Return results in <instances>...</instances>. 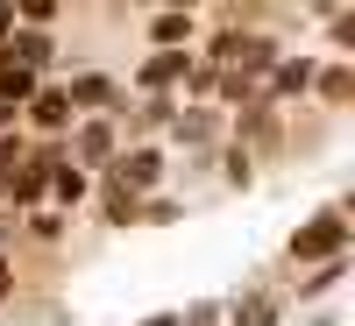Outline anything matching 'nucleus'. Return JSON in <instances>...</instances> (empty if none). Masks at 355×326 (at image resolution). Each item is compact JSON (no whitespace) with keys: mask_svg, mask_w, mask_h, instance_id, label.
I'll use <instances>...</instances> for the list:
<instances>
[{"mask_svg":"<svg viewBox=\"0 0 355 326\" xmlns=\"http://www.w3.org/2000/svg\"><path fill=\"white\" fill-rule=\"evenodd\" d=\"M341 242H348L341 213H320L306 234H291V262H313V255H341Z\"/></svg>","mask_w":355,"mask_h":326,"instance_id":"obj_1","label":"nucleus"},{"mask_svg":"<svg viewBox=\"0 0 355 326\" xmlns=\"http://www.w3.org/2000/svg\"><path fill=\"white\" fill-rule=\"evenodd\" d=\"M36 121H43V128H64V121H71V93H43V100H36Z\"/></svg>","mask_w":355,"mask_h":326,"instance_id":"obj_2","label":"nucleus"},{"mask_svg":"<svg viewBox=\"0 0 355 326\" xmlns=\"http://www.w3.org/2000/svg\"><path fill=\"white\" fill-rule=\"evenodd\" d=\"M28 85H36V71H21V64H0V93H8V100H21Z\"/></svg>","mask_w":355,"mask_h":326,"instance_id":"obj_3","label":"nucleus"},{"mask_svg":"<svg viewBox=\"0 0 355 326\" xmlns=\"http://www.w3.org/2000/svg\"><path fill=\"white\" fill-rule=\"evenodd\" d=\"M121 177H128V185H150V177H157V156H128Z\"/></svg>","mask_w":355,"mask_h":326,"instance_id":"obj_4","label":"nucleus"},{"mask_svg":"<svg viewBox=\"0 0 355 326\" xmlns=\"http://www.w3.org/2000/svg\"><path fill=\"white\" fill-rule=\"evenodd\" d=\"M185 28H192L185 15H157V43H178V36H185Z\"/></svg>","mask_w":355,"mask_h":326,"instance_id":"obj_5","label":"nucleus"},{"mask_svg":"<svg viewBox=\"0 0 355 326\" xmlns=\"http://www.w3.org/2000/svg\"><path fill=\"white\" fill-rule=\"evenodd\" d=\"M178 64H185V57H171V50H164V57H157V64L142 71V78H150V85H164V78H178Z\"/></svg>","mask_w":355,"mask_h":326,"instance_id":"obj_6","label":"nucleus"},{"mask_svg":"<svg viewBox=\"0 0 355 326\" xmlns=\"http://www.w3.org/2000/svg\"><path fill=\"white\" fill-rule=\"evenodd\" d=\"M306 78H313V64H284V71H277V85H284V93H299Z\"/></svg>","mask_w":355,"mask_h":326,"instance_id":"obj_7","label":"nucleus"},{"mask_svg":"<svg viewBox=\"0 0 355 326\" xmlns=\"http://www.w3.org/2000/svg\"><path fill=\"white\" fill-rule=\"evenodd\" d=\"M8 28H15V8H0V36H8Z\"/></svg>","mask_w":355,"mask_h":326,"instance_id":"obj_8","label":"nucleus"},{"mask_svg":"<svg viewBox=\"0 0 355 326\" xmlns=\"http://www.w3.org/2000/svg\"><path fill=\"white\" fill-rule=\"evenodd\" d=\"M0 291H8V270H0Z\"/></svg>","mask_w":355,"mask_h":326,"instance_id":"obj_9","label":"nucleus"}]
</instances>
